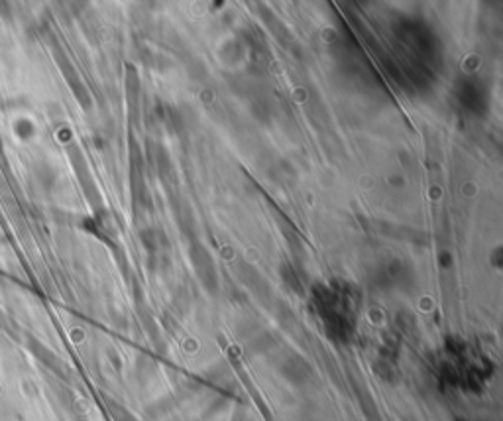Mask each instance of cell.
I'll return each mask as SVG.
<instances>
[{"mask_svg":"<svg viewBox=\"0 0 503 421\" xmlns=\"http://www.w3.org/2000/svg\"><path fill=\"white\" fill-rule=\"evenodd\" d=\"M319 315L322 323L327 325L328 333L335 337H348L354 329V303L350 293L344 292H327L319 298Z\"/></svg>","mask_w":503,"mask_h":421,"instance_id":"obj_1","label":"cell"}]
</instances>
